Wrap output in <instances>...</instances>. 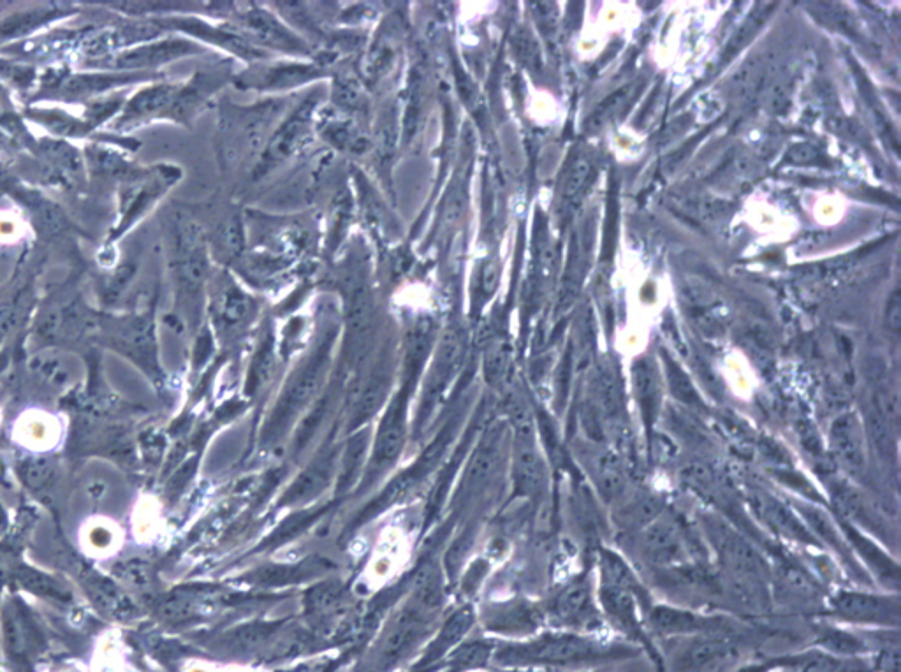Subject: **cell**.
Returning <instances> with one entry per match:
<instances>
[{"label": "cell", "instance_id": "44dd1931", "mask_svg": "<svg viewBox=\"0 0 901 672\" xmlns=\"http://www.w3.org/2000/svg\"><path fill=\"white\" fill-rule=\"evenodd\" d=\"M634 92H636V85H634V83H629V85L618 88L616 92L608 95V97L595 108L594 113H590V117L587 118V124H585V129H587L588 132H599L601 129H604V127L620 113V110H623V108L627 106V103H629V99L634 95Z\"/></svg>", "mask_w": 901, "mask_h": 672}, {"label": "cell", "instance_id": "ffe728a7", "mask_svg": "<svg viewBox=\"0 0 901 672\" xmlns=\"http://www.w3.org/2000/svg\"><path fill=\"white\" fill-rule=\"evenodd\" d=\"M831 491H833L836 505L842 509L845 516H849V519H856L863 526L879 528V519L872 514L865 498L861 497V493L854 490L852 486L845 481H838L831 486Z\"/></svg>", "mask_w": 901, "mask_h": 672}, {"label": "cell", "instance_id": "4fadbf2b", "mask_svg": "<svg viewBox=\"0 0 901 672\" xmlns=\"http://www.w3.org/2000/svg\"><path fill=\"white\" fill-rule=\"evenodd\" d=\"M587 270V250H585V231H579L574 234L571 243V254L565 268L564 284L560 291V300H558V308L567 310L572 307V303L578 298L581 282L585 277Z\"/></svg>", "mask_w": 901, "mask_h": 672}, {"label": "cell", "instance_id": "f1b7e54d", "mask_svg": "<svg viewBox=\"0 0 901 672\" xmlns=\"http://www.w3.org/2000/svg\"><path fill=\"white\" fill-rule=\"evenodd\" d=\"M894 637L893 643H886L880 651V667L884 672H900V646Z\"/></svg>", "mask_w": 901, "mask_h": 672}, {"label": "cell", "instance_id": "277c9868", "mask_svg": "<svg viewBox=\"0 0 901 672\" xmlns=\"http://www.w3.org/2000/svg\"><path fill=\"white\" fill-rule=\"evenodd\" d=\"M836 614L849 621L898 625L900 604L896 597H882L872 593L842 592L835 597Z\"/></svg>", "mask_w": 901, "mask_h": 672}, {"label": "cell", "instance_id": "cb8c5ba5", "mask_svg": "<svg viewBox=\"0 0 901 672\" xmlns=\"http://www.w3.org/2000/svg\"><path fill=\"white\" fill-rule=\"evenodd\" d=\"M799 511L803 514V518H805L808 526L814 530L815 535H819L822 541L829 542V544L835 546L838 551H842V537H840V532H838V528L833 525V521L828 518L826 512L817 509V507H812V505H803V507H799Z\"/></svg>", "mask_w": 901, "mask_h": 672}, {"label": "cell", "instance_id": "2e32d148", "mask_svg": "<svg viewBox=\"0 0 901 672\" xmlns=\"http://www.w3.org/2000/svg\"><path fill=\"white\" fill-rule=\"evenodd\" d=\"M845 530L849 534L850 541L856 544V548L861 551V555L868 562V565L875 570V576L880 581H884L886 585L898 588V583H900V569H898V565L889 556L884 555L875 544H872L863 535L859 534L856 528L845 526Z\"/></svg>", "mask_w": 901, "mask_h": 672}, {"label": "cell", "instance_id": "83f0119b", "mask_svg": "<svg viewBox=\"0 0 901 672\" xmlns=\"http://www.w3.org/2000/svg\"><path fill=\"white\" fill-rule=\"evenodd\" d=\"M824 646L829 648V650L836 651V653H842V655H852V653H859L861 651V641H858L856 637L849 636V634H842V632H835V634H828L826 639H824Z\"/></svg>", "mask_w": 901, "mask_h": 672}, {"label": "cell", "instance_id": "4316f807", "mask_svg": "<svg viewBox=\"0 0 901 672\" xmlns=\"http://www.w3.org/2000/svg\"><path fill=\"white\" fill-rule=\"evenodd\" d=\"M220 240L224 243L226 252H229L231 256L240 254L243 250V231L240 220H228L226 226L222 227V231H220Z\"/></svg>", "mask_w": 901, "mask_h": 672}, {"label": "cell", "instance_id": "8fae6325", "mask_svg": "<svg viewBox=\"0 0 901 672\" xmlns=\"http://www.w3.org/2000/svg\"><path fill=\"white\" fill-rule=\"evenodd\" d=\"M636 595L638 593L627 590L623 586L602 583V606L606 609L609 618L616 625L627 632H638V618H636Z\"/></svg>", "mask_w": 901, "mask_h": 672}, {"label": "cell", "instance_id": "5bb4252c", "mask_svg": "<svg viewBox=\"0 0 901 672\" xmlns=\"http://www.w3.org/2000/svg\"><path fill=\"white\" fill-rule=\"evenodd\" d=\"M734 648L731 644L718 639V637H703L699 641H694L692 646L683 651L682 665L685 669H710L713 665L722 664L729 658L733 657Z\"/></svg>", "mask_w": 901, "mask_h": 672}, {"label": "cell", "instance_id": "4dcf8cb0", "mask_svg": "<svg viewBox=\"0 0 901 672\" xmlns=\"http://www.w3.org/2000/svg\"><path fill=\"white\" fill-rule=\"evenodd\" d=\"M886 321L893 333H898L901 328V296L900 291H894L891 300L887 303Z\"/></svg>", "mask_w": 901, "mask_h": 672}, {"label": "cell", "instance_id": "8992f818", "mask_svg": "<svg viewBox=\"0 0 901 672\" xmlns=\"http://www.w3.org/2000/svg\"><path fill=\"white\" fill-rule=\"evenodd\" d=\"M553 614L562 625L571 629H585L599 623L587 579H576L558 595L553 606Z\"/></svg>", "mask_w": 901, "mask_h": 672}, {"label": "cell", "instance_id": "3957f363", "mask_svg": "<svg viewBox=\"0 0 901 672\" xmlns=\"http://www.w3.org/2000/svg\"><path fill=\"white\" fill-rule=\"evenodd\" d=\"M829 447L836 463L852 477H863L868 467V444L863 424L856 414L836 417L829 430Z\"/></svg>", "mask_w": 901, "mask_h": 672}, {"label": "cell", "instance_id": "ba28073f", "mask_svg": "<svg viewBox=\"0 0 901 672\" xmlns=\"http://www.w3.org/2000/svg\"><path fill=\"white\" fill-rule=\"evenodd\" d=\"M632 384L646 428H652L653 423L657 421L662 403V377L655 359L641 358L634 363Z\"/></svg>", "mask_w": 901, "mask_h": 672}, {"label": "cell", "instance_id": "9a60e30c", "mask_svg": "<svg viewBox=\"0 0 901 672\" xmlns=\"http://www.w3.org/2000/svg\"><path fill=\"white\" fill-rule=\"evenodd\" d=\"M317 74L319 71L310 66H277L245 73L243 80L247 83V87L284 88L301 83L303 80H310Z\"/></svg>", "mask_w": 901, "mask_h": 672}, {"label": "cell", "instance_id": "6da1fadb", "mask_svg": "<svg viewBox=\"0 0 901 672\" xmlns=\"http://www.w3.org/2000/svg\"><path fill=\"white\" fill-rule=\"evenodd\" d=\"M314 108V101L301 104L300 108H296L293 115L275 131L256 168V178L270 173L273 168L293 157L307 143L312 131Z\"/></svg>", "mask_w": 901, "mask_h": 672}, {"label": "cell", "instance_id": "e0dca14e", "mask_svg": "<svg viewBox=\"0 0 901 672\" xmlns=\"http://www.w3.org/2000/svg\"><path fill=\"white\" fill-rule=\"evenodd\" d=\"M592 475L599 490L606 498H616L622 495L625 488V475H623L622 461L616 454L609 451L595 454L592 458Z\"/></svg>", "mask_w": 901, "mask_h": 672}, {"label": "cell", "instance_id": "ac0fdd59", "mask_svg": "<svg viewBox=\"0 0 901 672\" xmlns=\"http://www.w3.org/2000/svg\"><path fill=\"white\" fill-rule=\"evenodd\" d=\"M652 625L662 634H694L704 630L711 621L699 618L696 614L687 613L673 607H657L653 609Z\"/></svg>", "mask_w": 901, "mask_h": 672}, {"label": "cell", "instance_id": "1f68e13d", "mask_svg": "<svg viewBox=\"0 0 901 672\" xmlns=\"http://www.w3.org/2000/svg\"><path fill=\"white\" fill-rule=\"evenodd\" d=\"M564 672H583V671H564Z\"/></svg>", "mask_w": 901, "mask_h": 672}, {"label": "cell", "instance_id": "7402d4cb", "mask_svg": "<svg viewBox=\"0 0 901 672\" xmlns=\"http://www.w3.org/2000/svg\"><path fill=\"white\" fill-rule=\"evenodd\" d=\"M590 175H592V161L585 154L574 155L569 168L565 171L564 189H562L564 198L567 201H574L578 198L587 187Z\"/></svg>", "mask_w": 901, "mask_h": 672}, {"label": "cell", "instance_id": "30bf717a", "mask_svg": "<svg viewBox=\"0 0 901 672\" xmlns=\"http://www.w3.org/2000/svg\"><path fill=\"white\" fill-rule=\"evenodd\" d=\"M752 504L755 509L768 525L777 530L785 537H791L794 541L806 542V544H815L814 535L806 530V526L792 514L782 502H778L777 498L770 495H755L752 498Z\"/></svg>", "mask_w": 901, "mask_h": 672}, {"label": "cell", "instance_id": "f546056e", "mask_svg": "<svg viewBox=\"0 0 901 672\" xmlns=\"http://www.w3.org/2000/svg\"><path fill=\"white\" fill-rule=\"evenodd\" d=\"M337 99L347 108H354V106H361L363 95H361V90L352 83V80H342L337 85Z\"/></svg>", "mask_w": 901, "mask_h": 672}, {"label": "cell", "instance_id": "d6986e66", "mask_svg": "<svg viewBox=\"0 0 901 672\" xmlns=\"http://www.w3.org/2000/svg\"><path fill=\"white\" fill-rule=\"evenodd\" d=\"M217 308H219V321L226 328L233 329L242 326L243 322L249 319L252 301L235 284L226 282V285L222 287Z\"/></svg>", "mask_w": 901, "mask_h": 672}, {"label": "cell", "instance_id": "d4e9b609", "mask_svg": "<svg viewBox=\"0 0 901 672\" xmlns=\"http://www.w3.org/2000/svg\"><path fill=\"white\" fill-rule=\"evenodd\" d=\"M768 15H770V9L762 6V8L755 9L754 13L748 16L745 22L741 23L740 29L734 34L733 41L727 46L726 59H731L736 53L740 52L741 48L755 36V32L759 30V27H761Z\"/></svg>", "mask_w": 901, "mask_h": 672}, {"label": "cell", "instance_id": "9c48e42d", "mask_svg": "<svg viewBox=\"0 0 901 672\" xmlns=\"http://www.w3.org/2000/svg\"><path fill=\"white\" fill-rule=\"evenodd\" d=\"M242 27L249 30L252 36L257 37L264 44L284 50V52L305 53L307 46L301 43L298 37H294L286 27H282L270 13L264 9H250L242 15Z\"/></svg>", "mask_w": 901, "mask_h": 672}, {"label": "cell", "instance_id": "603a6c76", "mask_svg": "<svg viewBox=\"0 0 901 672\" xmlns=\"http://www.w3.org/2000/svg\"><path fill=\"white\" fill-rule=\"evenodd\" d=\"M664 365H666L667 382H669V388H671L674 398L687 403V405H692V407H701V398L697 395L694 384L690 382L689 375L683 372L682 368L676 365L669 356H666Z\"/></svg>", "mask_w": 901, "mask_h": 672}, {"label": "cell", "instance_id": "52a82bcc", "mask_svg": "<svg viewBox=\"0 0 901 672\" xmlns=\"http://www.w3.org/2000/svg\"><path fill=\"white\" fill-rule=\"evenodd\" d=\"M641 544L646 556L660 565H676L687 560L682 534L667 519L655 518L641 532Z\"/></svg>", "mask_w": 901, "mask_h": 672}, {"label": "cell", "instance_id": "5b68a950", "mask_svg": "<svg viewBox=\"0 0 901 672\" xmlns=\"http://www.w3.org/2000/svg\"><path fill=\"white\" fill-rule=\"evenodd\" d=\"M710 530L717 541V549L722 555V560L731 572L747 581H762L766 574V565L740 535L734 534L724 525H713Z\"/></svg>", "mask_w": 901, "mask_h": 672}, {"label": "cell", "instance_id": "7a4b0ae2", "mask_svg": "<svg viewBox=\"0 0 901 672\" xmlns=\"http://www.w3.org/2000/svg\"><path fill=\"white\" fill-rule=\"evenodd\" d=\"M609 653H613V648H606L604 644L595 643L587 637L560 634L544 637L539 643L532 644L527 650V657L541 664L579 665L601 660Z\"/></svg>", "mask_w": 901, "mask_h": 672}, {"label": "cell", "instance_id": "484cf974", "mask_svg": "<svg viewBox=\"0 0 901 672\" xmlns=\"http://www.w3.org/2000/svg\"><path fill=\"white\" fill-rule=\"evenodd\" d=\"M326 136H330L331 141L337 147L351 150V152H361L367 148V141L359 136V132L351 124H345V122H335L330 125V131H326Z\"/></svg>", "mask_w": 901, "mask_h": 672}, {"label": "cell", "instance_id": "7c38bea8", "mask_svg": "<svg viewBox=\"0 0 901 672\" xmlns=\"http://www.w3.org/2000/svg\"><path fill=\"white\" fill-rule=\"evenodd\" d=\"M595 409L609 423H618L622 416V388L616 372L609 365H599L594 382Z\"/></svg>", "mask_w": 901, "mask_h": 672}]
</instances>
